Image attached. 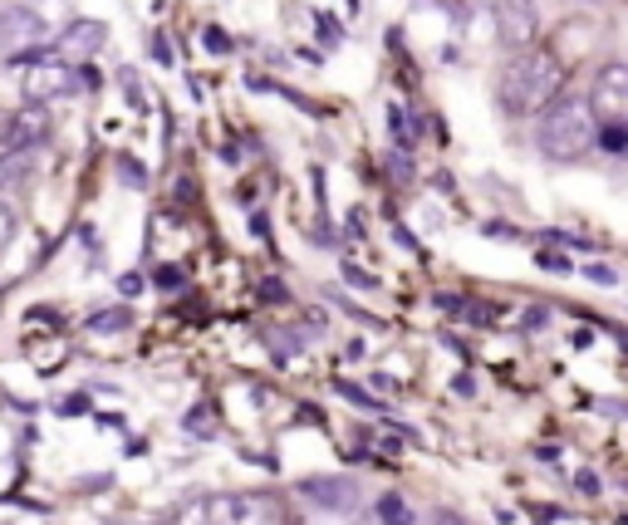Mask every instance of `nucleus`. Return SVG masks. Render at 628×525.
I'll list each match as a JSON object with an SVG mask.
<instances>
[{"label":"nucleus","instance_id":"f257e3e1","mask_svg":"<svg viewBox=\"0 0 628 525\" xmlns=\"http://www.w3.org/2000/svg\"><path fill=\"white\" fill-rule=\"evenodd\" d=\"M564 83H570L564 59L550 45H530L506 59L496 79V99L511 119H536V113H550L564 99Z\"/></svg>","mask_w":628,"mask_h":525},{"label":"nucleus","instance_id":"f03ea898","mask_svg":"<svg viewBox=\"0 0 628 525\" xmlns=\"http://www.w3.org/2000/svg\"><path fill=\"white\" fill-rule=\"evenodd\" d=\"M536 143L550 163H584L599 143V123L590 113V99H560L550 113H540Z\"/></svg>","mask_w":628,"mask_h":525},{"label":"nucleus","instance_id":"7ed1b4c3","mask_svg":"<svg viewBox=\"0 0 628 525\" xmlns=\"http://www.w3.org/2000/svg\"><path fill=\"white\" fill-rule=\"evenodd\" d=\"M10 65H20V99L35 103V109L79 89V69L59 55H25V59H10Z\"/></svg>","mask_w":628,"mask_h":525},{"label":"nucleus","instance_id":"20e7f679","mask_svg":"<svg viewBox=\"0 0 628 525\" xmlns=\"http://www.w3.org/2000/svg\"><path fill=\"white\" fill-rule=\"evenodd\" d=\"M590 113L599 129H628V65L609 59L594 69L590 83Z\"/></svg>","mask_w":628,"mask_h":525},{"label":"nucleus","instance_id":"39448f33","mask_svg":"<svg viewBox=\"0 0 628 525\" xmlns=\"http://www.w3.org/2000/svg\"><path fill=\"white\" fill-rule=\"evenodd\" d=\"M45 133H49V119L35 103H25V109H0V153L5 157L30 153L35 143H45Z\"/></svg>","mask_w":628,"mask_h":525},{"label":"nucleus","instance_id":"423d86ee","mask_svg":"<svg viewBox=\"0 0 628 525\" xmlns=\"http://www.w3.org/2000/svg\"><path fill=\"white\" fill-rule=\"evenodd\" d=\"M496 35H501V45H506L511 55H520V49L536 45V35H540L536 0H496Z\"/></svg>","mask_w":628,"mask_h":525},{"label":"nucleus","instance_id":"0eeeda50","mask_svg":"<svg viewBox=\"0 0 628 525\" xmlns=\"http://www.w3.org/2000/svg\"><path fill=\"white\" fill-rule=\"evenodd\" d=\"M276 501L266 496H212L206 501V525H280Z\"/></svg>","mask_w":628,"mask_h":525},{"label":"nucleus","instance_id":"6e6552de","mask_svg":"<svg viewBox=\"0 0 628 525\" xmlns=\"http://www.w3.org/2000/svg\"><path fill=\"white\" fill-rule=\"evenodd\" d=\"M40 40H45V15H40L35 5H5L0 10V45L10 49V59H25Z\"/></svg>","mask_w":628,"mask_h":525},{"label":"nucleus","instance_id":"1a4fd4ad","mask_svg":"<svg viewBox=\"0 0 628 525\" xmlns=\"http://www.w3.org/2000/svg\"><path fill=\"white\" fill-rule=\"evenodd\" d=\"M103 40H109V25H99V20H69L55 40L59 45L55 55L69 59V65H83V59H93L103 49Z\"/></svg>","mask_w":628,"mask_h":525},{"label":"nucleus","instance_id":"9d476101","mask_svg":"<svg viewBox=\"0 0 628 525\" xmlns=\"http://www.w3.org/2000/svg\"><path fill=\"white\" fill-rule=\"evenodd\" d=\"M300 496H310L324 511H339V516H349L359 506V487L349 477H310V481H300Z\"/></svg>","mask_w":628,"mask_h":525},{"label":"nucleus","instance_id":"9b49d317","mask_svg":"<svg viewBox=\"0 0 628 525\" xmlns=\"http://www.w3.org/2000/svg\"><path fill=\"white\" fill-rule=\"evenodd\" d=\"M128 329H133V314L123 310V304H109V310L89 314V334H99V339H113V334H128Z\"/></svg>","mask_w":628,"mask_h":525},{"label":"nucleus","instance_id":"f8f14e48","mask_svg":"<svg viewBox=\"0 0 628 525\" xmlns=\"http://www.w3.org/2000/svg\"><path fill=\"white\" fill-rule=\"evenodd\" d=\"M373 516H379V525H413V506H407L397 491H383L379 501H373Z\"/></svg>","mask_w":628,"mask_h":525},{"label":"nucleus","instance_id":"ddd939ff","mask_svg":"<svg viewBox=\"0 0 628 525\" xmlns=\"http://www.w3.org/2000/svg\"><path fill=\"white\" fill-rule=\"evenodd\" d=\"M10 241H15V206L0 202V256L10 250Z\"/></svg>","mask_w":628,"mask_h":525},{"label":"nucleus","instance_id":"4468645a","mask_svg":"<svg viewBox=\"0 0 628 525\" xmlns=\"http://www.w3.org/2000/svg\"><path fill=\"white\" fill-rule=\"evenodd\" d=\"M148 290V276L143 270H128V276H119V295H143Z\"/></svg>","mask_w":628,"mask_h":525},{"label":"nucleus","instance_id":"2eb2a0df","mask_svg":"<svg viewBox=\"0 0 628 525\" xmlns=\"http://www.w3.org/2000/svg\"><path fill=\"white\" fill-rule=\"evenodd\" d=\"M206 49H212V55H226V49H232V35H226V30H216V25H206Z\"/></svg>","mask_w":628,"mask_h":525},{"label":"nucleus","instance_id":"dca6fc26","mask_svg":"<svg viewBox=\"0 0 628 525\" xmlns=\"http://www.w3.org/2000/svg\"><path fill=\"white\" fill-rule=\"evenodd\" d=\"M599 143L604 148H614V153H624L628 148V129H599Z\"/></svg>","mask_w":628,"mask_h":525},{"label":"nucleus","instance_id":"f3484780","mask_svg":"<svg viewBox=\"0 0 628 525\" xmlns=\"http://www.w3.org/2000/svg\"><path fill=\"white\" fill-rule=\"evenodd\" d=\"M334 388H339V393H344V398H349V403H354V407H373V398H369V393H363V388L344 383V378H339V383H334Z\"/></svg>","mask_w":628,"mask_h":525},{"label":"nucleus","instance_id":"a211bd4d","mask_svg":"<svg viewBox=\"0 0 628 525\" xmlns=\"http://www.w3.org/2000/svg\"><path fill=\"white\" fill-rule=\"evenodd\" d=\"M584 276H590L594 286H619V270H614V266H590Z\"/></svg>","mask_w":628,"mask_h":525},{"label":"nucleus","instance_id":"6ab92c4d","mask_svg":"<svg viewBox=\"0 0 628 525\" xmlns=\"http://www.w3.org/2000/svg\"><path fill=\"white\" fill-rule=\"evenodd\" d=\"M20 177V157H5L0 153V187H10Z\"/></svg>","mask_w":628,"mask_h":525},{"label":"nucleus","instance_id":"aec40b11","mask_svg":"<svg viewBox=\"0 0 628 525\" xmlns=\"http://www.w3.org/2000/svg\"><path fill=\"white\" fill-rule=\"evenodd\" d=\"M157 286H162V290H182V270L162 266V270H157Z\"/></svg>","mask_w":628,"mask_h":525},{"label":"nucleus","instance_id":"412c9836","mask_svg":"<svg viewBox=\"0 0 628 525\" xmlns=\"http://www.w3.org/2000/svg\"><path fill=\"white\" fill-rule=\"evenodd\" d=\"M574 487H580L584 496H599V481H594V471H580V481H574Z\"/></svg>","mask_w":628,"mask_h":525},{"label":"nucleus","instance_id":"4be33fe9","mask_svg":"<svg viewBox=\"0 0 628 525\" xmlns=\"http://www.w3.org/2000/svg\"><path fill=\"white\" fill-rule=\"evenodd\" d=\"M540 266H550V270H570V256H554V250H546V256H540Z\"/></svg>","mask_w":628,"mask_h":525},{"label":"nucleus","instance_id":"5701e85b","mask_svg":"<svg viewBox=\"0 0 628 525\" xmlns=\"http://www.w3.org/2000/svg\"><path fill=\"white\" fill-rule=\"evenodd\" d=\"M526 329H546V310H540V304L536 310H526Z\"/></svg>","mask_w":628,"mask_h":525},{"label":"nucleus","instance_id":"b1692460","mask_svg":"<svg viewBox=\"0 0 628 525\" xmlns=\"http://www.w3.org/2000/svg\"><path fill=\"white\" fill-rule=\"evenodd\" d=\"M83 407H89V403H83V393H69V403L59 407V413H83Z\"/></svg>","mask_w":628,"mask_h":525},{"label":"nucleus","instance_id":"393cba45","mask_svg":"<svg viewBox=\"0 0 628 525\" xmlns=\"http://www.w3.org/2000/svg\"><path fill=\"white\" fill-rule=\"evenodd\" d=\"M113 525H138V521H113Z\"/></svg>","mask_w":628,"mask_h":525},{"label":"nucleus","instance_id":"a878e982","mask_svg":"<svg viewBox=\"0 0 628 525\" xmlns=\"http://www.w3.org/2000/svg\"><path fill=\"white\" fill-rule=\"evenodd\" d=\"M442 525H462V521H442Z\"/></svg>","mask_w":628,"mask_h":525}]
</instances>
